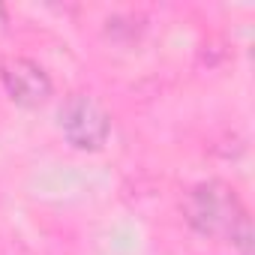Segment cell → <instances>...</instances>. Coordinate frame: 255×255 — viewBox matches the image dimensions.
<instances>
[{
    "mask_svg": "<svg viewBox=\"0 0 255 255\" xmlns=\"http://www.w3.org/2000/svg\"><path fill=\"white\" fill-rule=\"evenodd\" d=\"M186 225L213 240L231 243L240 255H252V219L234 186L225 180H201L180 201Z\"/></svg>",
    "mask_w": 255,
    "mask_h": 255,
    "instance_id": "1",
    "label": "cell"
},
{
    "mask_svg": "<svg viewBox=\"0 0 255 255\" xmlns=\"http://www.w3.org/2000/svg\"><path fill=\"white\" fill-rule=\"evenodd\" d=\"M57 129L72 150L96 153L111 135V114L90 93H69L57 108Z\"/></svg>",
    "mask_w": 255,
    "mask_h": 255,
    "instance_id": "2",
    "label": "cell"
},
{
    "mask_svg": "<svg viewBox=\"0 0 255 255\" xmlns=\"http://www.w3.org/2000/svg\"><path fill=\"white\" fill-rule=\"evenodd\" d=\"M0 84H3L6 96L21 108H39L54 93L51 75L24 54H6L0 60Z\"/></svg>",
    "mask_w": 255,
    "mask_h": 255,
    "instance_id": "3",
    "label": "cell"
},
{
    "mask_svg": "<svg viewBox=\"0 0 255 255\" xmlns=\"http://www.w3.org/2000/svg\"><path fill=\"white\" fill-rule=\"evenodd\" d=\"M6 18H9V15H6V6H3V3H0V30H3V27H6Z\"/></svg>",
    "mask_w": 255,
    "mask_h": 255,
    "instance_id": "4",
    "label": "cell"
}]
</instances>
